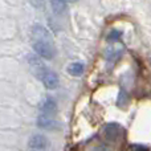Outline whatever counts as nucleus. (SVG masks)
Masks as SVG:
<instances>
[{
	"instance_id": "1",
	"label": "nucleus",
	"mask_w": 151,
	"mask_h": 151,
	"mask_svg": "<svg viewBox=\"0 0 151 151\" xmlns=\"http://www.w3.org/2000/svg\"><path fill=\"white\" fill-rule=\"evenodd\" d=\"M32 45L39 57L44 58V60H52L56 55V48L55 42H53L52 35L48 32L45 27L36 24L32 27Z\"/></svg>"
},
{
	"instance_id": "2",
	"label": "nucleus",
	"mask_w": 151,
	"mask_h": 151,
	"mask_svg": "<svg viewBox=\"0 0 151 151\" xmlns=\"http://www.w3.org/2000/svg\"><path fill=\"white\" fill-rule=\"evenodd\" d=\"M37 126L42 130H58L60 129V122L55 118V115H49V114H44L40 113L37 117Z\"/></svg>"
},
{
	"instance_id": "3",
	"label": "nucleus",
	"mask_w": 151,
	"mask_h": 151,
	"mask_svg": "<svg viewBox=\"0 0 151 151\" xmlns=\"http://www.w3.org/2000/svg\"><path fill=\"white\" fill-rule=\"evenodd\" d=\"M49 147V141L42 134H35L28 141L29 151H47Z\"/></svg>"
},
{
	"instance_id": "4",
	"label": "nucleus",
	"mask_w": 151,
	"mask_h": 151,
	"mask_svg": "<svg viewBox=\"0 0 151 151\" xmlns=\"http://www.w3.org/2000/svg\"><path fill=\"white\" fill-rule=\"evenodd\" d=\"M121 134H122V126L119 123L110 122L104 127V135L109 141H115Z\"/></svg>"
},
{
	"instance_id": "5",
	"label": "nucleus",
	"mask_w": 151,
	"mask_h": 151,
	"mask_svg": "<svg viewBox=\"0 0 151 151\" xmlns=\"http://www.w3.org/2000/svg\"><path fill=\"white\" fill-rule=\"evenodd\" d=\"M41 82L44 83V86L47 89L53 90V89H56L58 86V83H60V78H58V76H57L56 72H53V70L49 69V70L44 74V77L41 78Z\"/></svg>"
},
{
	"instance_id": "6",
	"label": "nucleus",
	"mask_w": 151,
	"mask_h": 151,
	"mask_svg": "<svg viewBox=\"0 0 151 151\" xmlns=\"http://www.w3.org/2000/svg\"><path fill=\"white\" fill-rule=\"evenodd\" d=\"M57 102L55 98L52 97H47L44 101L40 105V113H44V114H49V115H55L57 113Z\"/></svg>"
},
{
	"instance_id": "7",
	"label": "nucleus",
	"mask_w": 151,
	"mask_h": 151,
	"mask_svg": "<svg viewBox=\"0 0 151 151\" xmlns=\"http://www.w3.org/2000/svg\"><path fill=\"white\" fill-rule=\"evenodd\" d=\"M105 56H106L107 61L113 63V61H117L118 58L122 56V48L121 47H110L106 49L105 52Z\"/></svg>"
},
{
	"instance_id": "8",
	"label": "nucleus",
	"mask_w": 151,
	"mask_h": 151,
	"mask_svg": "<svg viewBox=\"0 0 151 151\" xmlns=\"http://www.w3.org/2000/svg\"><path fill=\"white\" fill-rule=\"evenodd\" d=\"M66 3L68 0H49V4L52 7V11L56 15H61L66 11Z\"/></svg>"
},
{
	"instance_id": "9",
	"label": "nucleus",
	"mask_w": 151,
	"mask_h": 151,
	"mask_svg": "<svg viewBox=\"0 0 151 151\" xmlns=\"http://www.w3.org/2000/svg\"><path fill=\"white\" fill-rule=\"evenodd\" d=\"M83 69H85L83 64H82V63H78V61H76V63L69 64V66H68V73L70 74V76H73V77H80V76H82V73H83Z\"/></svg>"
},
{
	"instance_id": "10",
	"label": "nucleus",
	"mask_w": 151,
	"mask_h": 151,
	"mask_svg": "<svg viewBox=\"0 0 151 151\" xmlns=\"http://www.w3.org/2000/svg\"><path fill=\"white\" fill-rule=\"evenodd\" d=\"M121 36H122V32L118 31V29H113V31L109 32V35H107V40H109L110 42H115L121 39Z\"/></svg>"
},
{
	"instance_id": "11",
	"label": "nucleus",
	"mask_w": 151,
	"mask_h": 151,
	"mask_svg": "<svg viewBox=\"0 0 151 151\" xmlns=\"http://www.w3.org/2000/svg\"><path fill=\"white\" fill-rule=\"evenodd\" d=\"M131 151H149V149L146 146H143V145H134L131 147Z\"/></svg>"
},
{
	"instance_id": "12",
	"label": "nucleus",
	"mask_w": 151,
	"mask_h": 151,
	"mask_svg": "<svg viewBox=\"0 0 151 151\" xmlns=\"http://www.w3.org/2000/svg\"><path fill=\"white\" fill-rule=\"evenodd\" d=\"M31 3H32V4H33L36 8L44 7V0H31Z\"/></svg>"
},
{
	"instance_id": "13",
	"label": "nucleus",
	"mask_w": 151,
	"mask_h": 151,
	"mask_svg": "<svg viewBox=\"0 0 151 151\" xmlns=\"http://www.w3.org/2000/svg\"><path fill=\"white\" fill-rule=\"evenodd\" d=\"M68 1H70V3H76L77 0H68Z\"/></svg>"
}]
</instances>
